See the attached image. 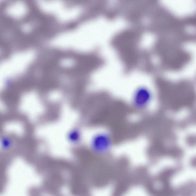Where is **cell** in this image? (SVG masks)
Returning <instances> with one entry per match:
<instances>
[{"instance_id":"obj_1","label":"cell","mask_w":196,"mask_h":196,"mask_svg":"<svg viewBox=\"0 0 196 196\" xmlns=\"http://www.w3.org/2000/svg\"><path fill=\"white\" fill-rule=\"evenodd\" d=\"M110 138L108 134L99 133L93 138L91 142L92 148L98 154H103L110 149L111 145Z\"/></svg>"},{"instance_id":"obj_2","label":"cell","mask_w":196,"mask_h":196,"mask_svg":"<svg viewBox=\"0 0 196 196\" xmlns=\"http://www.w3.org/2000/svg\"><path fill=\"white\" fill-rule=\"evenodd\" d=\"M69 138L72 142L76 143L78 142L80 138V134L79 131L77 130H72L69 134Z\"/></svg>"}]
</instances>
